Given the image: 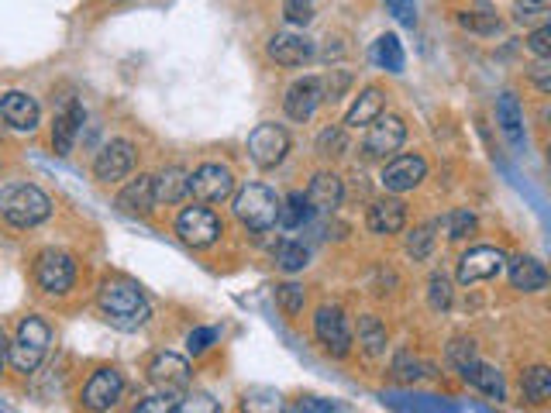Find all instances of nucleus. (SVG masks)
Segmentation results:
<instances>
[{
    "mask_svg": "<svg viewBox=\"0 0 551 413\" xmlns=\"http://www.w3.org/2000/svg\"><path fill=\"white\" fill-rule=\"evenodd\" d=\"M97 310L100 317L111 327H118V331H138V327H145L152 317L145 293L124 276H107L104 283L97 286Z\"/></svg>",
    "mask_w": 551,
    "mask_h": 413,
    "instance_id": "obj_1",
    "label": "nucleus"
},
{
    "mask_svg": "<svg viewBox=\"0 0 551 413\" xmlns=\"http://www.w3.org/2000/svg\"><path fill=\"white\" fill-rule=\"evenodd\" d=\"M0 217H4L11 228H38L42 221L52 217V200L45 190L31 183H7L0 190Z\"/></svg>",
    "mask_w": 551,
    "mask_h": 413,
    "instance_id": "obj_2",
    "label": "nucleus"
},
{
    "mask_svg": "<svg viewBox=\"0 0 551 413\" xmlns=\"http://www.w3.org/2000/svg\"><path fill=\"white\" fill-rule=\"evenodd\" d=\"M49 345H52V327L42 321V317L28 314L21 317L18 331H14L11 338V348H7V362L14 365V372H38V365L45 362V355H49Z\"/></svg>",
    "mask_w": 551,
    "mask_h": 413,
    "instance_id": "obj_3",
    "label": "nucleus"
},
{
    "mask_svg": "<svg viewBox=\"0 0 551 413\" xmlns=\"http://www.w3.org/2000/svg\"><path fill=\"white\" fill-rule=\"evenodd\" d=\"M231 210H235L242 228L269 231V228H276L279 197H276V190H269L266 183H245L242 190L235 193V200H231Z\"/></svg>",
    "mask_w": 551,
    "mask_h": 413,
    "instance_id": "obj_4",
    "label": "nucleus"
},
{
    "mask_svg": "<svg viewBox=\"0 0 551 413\" xmlns=\"http://www.w3.org/2000/svg\"><path fill=\"white\" fill-rule=\"evenodd\" d=\"M35 283L42 293L62 296L73 290L76 283V262L69 252H59V248H45L35 259Z\"/></svg>",
    "mask_w": 551,
    "mask_h": 413,
    "instance_id": "obj_5",
    "label": "nucleus"
},
{
    "mask_svg": "<svg viewBox=\"0 0 551 413\" xmlns=\"http://www.w3.org/2000/svg\"><path fill=\"white\" fill-rule=\"evenodd\" d=\"M121 396H124V376L118 369H111V365H104V369H97L83 383L80 403L90 413H111L121 403Z\"/></svg>",
    "mask_w": 551,
    "mask_h": 413,
    "instance_id": "obj_6",
    "label": "nucleus"
},
{
    "mask_svg": "<svg viewBox=\"0 0 551 413\" xmlns=\"http://www.w3.org/2000/svg\"><path fill=\"white\" fill-rule=\"evenodd\" d=\"M176 235L190 248H211L224 235V224L211 207H186L176 217Z\"/></svg>",
    "mask_w": 551,
    "mask_h": 413,
    "instance_id": "obj_7",
    "label": "nucleus"
},
{
    "mask_svg": "<svg viewBox=\"0 0 551 413\" xmlns=\"http://www.w3.org/2000/svg\"><path fill=\"white\" fill-rule=\"evenodd\" d=\"M190 193L200 204H224L235 193V173L221 162H204L190 173Z\"/></svg>",
    "mask_w": 551,
    "mask_h": 413,
    "instance_id": "obj_8",
    "label": "nucleus"
},
{
    "mask_svg": "<svg viewBox=\"0 0 551 413\" xmlns=\"http://www.w3.org/2000/svg\"><path fill=\"white\" fill-rule=\"evenodd\" d=\"M403 142H407V124H403V118H397V114H379V118L369 124L362 152H366L369 159H393L403 148Z\"/></svg>",
    "mask_w": 551,
    "mask_h": 413,
    "instance_id": "obj_9",
    "label": "nucleus"
},
{
    "mask_svg": "<svg viewBox=\"0 0 551 413\" xmlns=\"http://www.w3.org/2000/svg\"><path fill=\"white\" fill-rule=\"evenodd\" d=\"M286 152H290V135L279 124L266 121L248 135V155L259 169H276L286 159Z\"/></svg>",
    "mask_w": 551,
    "mask_h": 413,
    "instance_id": "obj_10",
    "label": "nucleus"
},
{
    "mask_svg": "<svg viewBox=\"0 0 551 413\" xmlns=\"http://www.w3.org/2000/svg\"><path fill=\"white\" fill-rule=\"evenodd\" d=\"M314 334L317 341L324 345V352L335 355V358H345L352 352V324H348V317L341 314V307H321L314 317Z\"/></svg>",
    "mask_w": 551,
    "mask_h": 413,
    "instance_id": "obj_11",
    "label": "nucleus"
},
{
    "mask_svg": "<svg viewBox=\"0 0 551 413\" xmlns=\"http://www.w3.org/2000/svg\"><path fill=\"white\" fill-rule=\"evenodd\" d=\"M428 179V162H424V155H393L390 162L383 166V176H379V183H383L386 193H407V190H417V186Z\"/></svg>",
    "mask_w": 551,
    "mask_h": 413,
    "instance_id": "obj_12",
    "label": "nucleus"
},
{
    "mask_svg": "<svg viewBox=\"0 0 551 413\" xmlns=\"http://www.w3.org/2000/svg\"><path fill=\"white\" fill-rule=\"evenodd\" d=\"M503 266H507V255L493 245H476L459 259V283L472 286V283H486V279L500 276Z\"/></svg>",
    "mask_w": 551,
    "mask_h": 413,
    "instance_id": "obj_13",
    "label": "nucleus"
},
{
    "mask_svg": "<svg viewBox=\"0 0 551 413\" xmlns=\"http://www.w3.org/2000/svg\"><path fill=\"white\" fill-rule=\"evenodd\" d=\"M131 169H135V145H131L128 138L107 142L97 152V159H93V176H97L100 183H121Z\"/></svg>",
    "mask_w": 551,
    "mask_h": 413,
    "instance_id": "obj_14",
    "label": "nucleus"
},
{
    "mask_svg": "<svg viewBox=\"0 0 551 413\" xmlns=\"http://www.w3.org/2000/svg\"><path fill=\"white\" fill-rule=\"evenodd\" d=\"M266 52H269V59L279 62V66L297 69L317 56V45L310 42L307 35H297V31H276V35L269 38Z\"/></svg>",
    "mask_w": 551,
    "mask_h": 413,
    "instance_id": "obj_15",
    "label": "nucleus"
},
{
    "mask_svg": "<svg viewBox=\"0 0 551 413\" xmlns=\"http://www.w3.org/2000/svg\"><path fill=\"white\" fill-rule=\"evenodd\" d=\"M0 121L14 131H35L38 121H42V107L25 90H7L0 97Z\"/></svg>",
    "mask_w": 551,
    "mask_h": 413,
    "instance_id": "obj_16",
    "label": "nucleus"
},
{
    "mask_svg": "<svg viewBox=\"0 0 551 413\" xmlns=\"http://www.w3.org/2000/svg\"><path fill=\"white\" fill-rule=\"evenodd\" d=\"M321 104H324L321 76H304V80L290 83V90H286V97H283V111H286V118H293V121H310Z\"/></svg>",
    "mask_w": 551,
    "mask_h": 413,
    "instance_id": "obj_17",
    "label": "nucleus"
},
{
    "mask_svg": "<svg viewBox=\"0 0 551 413\" xmlns=\"http://www.w3.org/2000/svg\"><path fill=\"white\" fill-rule=\"evenodd\" d=\"M366 228L372 235H400L407 228V204L400 197H379L366 210Z\"/></svg>",
    "mask_w": 551,
    "mask_h": 413,
    "instance_id": "obj_18",
    "label": "nucleus"
},
{
    "mask_svg": "<svg viewBox=\"0 0 551 413\" xmlns=\"http://www.w3.org/2000/svg\"><path fill=\"white\" fill-rule=\"evenodd\" d=\"M149 379L155 386L166 389V393L183 389L186 383H190V362H186L183 355H176V352H159L149 362Z\"/></svg>",
    "mask_w": 551,
    "mask_h": 413,
    "instance_id": "obj_19",
    "label": "nucleus"
},
{
    "mask_svg": "<svg viewBox=\"0 0 551 413\" xmlns=\"http://www.w3.org/2000/svg\"><path fill=\"white\" fill-rule=\"evenodd\" d=\"M507 276H510V286L521 293H541L548 286L545 262L534 259V255H514V259H507Z\"/></svg>",
    "mask_w": 551,
    "mask_h": 413,
    "instance_id": "obj_20",
    "label": "nucleus"
},
{
    "mask_svg": "<svg viewBox=\"0 0 551 413\" xmlns=\"http://www.w3.org/2000/svg\"><path fill=\"white\" fill-rule=\"evenodd\" d=\"M307 204L310 210H321V214H331L341 200H345V183H341L338 173H317L307 186Z\"/></svg>",
    "mask_w": 551,
    "mask_h": 413,
    "instance_id": "obj_21",
    "label": "nucleus"
},
{
    "mask_svg": "<svg viewBox=\"0 0 551 413\" xmlns=\"http://www.w3.org/2000/svg\"><path fill=\"white\" fill-rule=\"evenodd\" d=\"M83 107L76 104V100H66V107L56 114V121H52V148H56L59 155H69L76 145V135H80V124H83Z\"/></svg>",
    "mask_w": 551,
    "mask_h": 413,
    "instance_id": "obj_22",
    "label": "nucleus"
},
{
    "mask_svg": "<svg viewBox=\"0 0 551 413\" xmlns=\"http://www.w3.org/2000/svg\"><path fill=\"white\" fill-rule=\"evenodd\" d=\"M459 376L469 386H476L479 393L493 396V400H503V396H507V386H503L500 369H493V365L483 362V358H472V362H465L462 369H459Z\"/></svg>",
    "mask_w": 551,
    "mask_h": 413,
    "instance_id": "obj_23",
    "label": "nucleus"
},
{
    "mask_svg": "<svg viewBox=\"0 0 551 413\" xmlns=\"http://www.w3.org/2000/svg\"><path fill=\"white\" fill-rule=\"evenodd\" d=\"M152 190H155V204H180L190 193V173L183 166H166L152 176Z\"/></svg>",
    "mask_w": 551,
    "mask_h": 413,
    "instance_id": "obj_24",
    "label": "nucleus"
},
{
    "mask_svg": "<svg viewBox=\"0 0 551 413\" xmlns=\"http://www.w3.org/2000/svg\"><path fill=\"white\" fill-rule=\"evenodd\" d=\"M118 207L124 214H152L155 210V190H152V176H135L124 183V190L118 193Z\"/></svg>",
    "mask_w": 551,
    "mask_h": 413,
    "instance_id": "obj_25",
    "label": "nucleus"
},
{
    "mask_svg": "<svg viewBox=\"0 0 551 413\" xmlns=\"http://www.w3.org/2000/svg\"><path fill=\"white\" fill-rule=\"evenodd\" d=\"M383 107H386V97H383V90L379 87H366L359 93V97L352 100V107H348V114H345V128H369L372 121L383 114Z\"/></svg>",
    "mask_w": 551,
    "mask_h": 413,
    "instance_id": "obj_26",
    "label": "nucleus"
},
{
    "mask_svg": "<svg viewBox=\"0 0 551 413\" xmlns=\"http://www.w3.org/2000/svg\"><path fill=\"white\" fill-rule=\"evenodd\" d=\"M496 124H500V131L514 145L524 142V111H521V100H517V93L507 90L500 97V104H496Z\"/></svg>",
    "mask_w": 551,
    "mask_h": 413,
    "instance_id": "obj_27",
    "label": "nucleus"
},
{
    "mask_svg": "<svg viewBox=\"0 0 551 413\" xmlns=\"http://www.w3.org/2000/svg\"><path fill=\"white\" fill-rule=\"evenodd\" d=\"M242 413H286V400L279 389H269V386H252L242 393L238 400Z\"/></svg>",
    "mask_w": 551,
    "mask_h": 413,
    "instance_id": "obj_28",
    "label": "nucleus"
},
{
    "mask_svg": "<svg viewBox=\"0 0 551 413\" xmlns=\"http://www.w3.org/2000/svg\"><path fill=\"white\" fill-rule=\"evenodd\" d=\"M372 59H376L379 69H386V73H403V45L397 35H379L376 45H372Z\"/></svg>",
    "mask_w": 551,
    "mask_h": 413,
    "instance_id": "obj_29",
    "label": "nucleus"
},
{
    "mask_svg": "<svg viewBox=\"0 0 551 413\" xmlns=\"http://www.w3.org/2000/svg\"><path fill=\"white\" fill-rule=\"evenodd\" d=\"M438 224V231L445 235L448 241H462V238H469L472 231H476V214H472L469 207H455V210H448L441 221H434Z\"/></svg>",
    "mask_w": 551,
    "mask_h": 413,
    "instance_id": "obj_30",
    "label": "nucleus"
},
{
    "mask_svg": "<svg viewBox=\"0 0 551 413\" xmlns=\"http://www.w3.org/2000/svg\"><path fill=\"white\" fill-rule=\"evenodd\" d=\"M521 393L527 403H545L551 396V369L548 365H531L521 376Z\"/></svg>",
    "mask_w": 551,
    "mask_h": 413,
    "instance_id": "obj_31",
    "label": "nucleus"
},
{
    "mask_svg": "<svg viewBox=\"0 0 551 413\" xmlns=\"http://www.w3.org/2000/svg\"><path fill=\"white\" fill-rule=\"evenodd\" d=\"M307 217H310V204H307L304 193H290L286 200H279L276 224H283L286 231H297L300 224H307Z\"/></svg>",
    "mask_w": 551,
    "mask_h": 413,
    "instance_id": "obj_32",
    "label": "nucleus"
},
{
    "mask_svg": "<svg viewBox=\"0 0 551 413\" xmlns=\"http://www.w3.org/2000/svg\"><path fill=\"white\" fill-rule=\"evenodd\" d=\"M359 345L366 355H383L386 352V327L372 314L359 317Z\"/></svg>",
    "mask_w": 551,
    "mask_h": 413,
    "instance_id": "obj_33",
    "label": "nucleus"
},
{
    "mask_svg": "<svg viewBox=\"0 0 551 413\" xmlns=\"http://www.w3.org/2000/svg\"><path fill=\"white\" fill-rule=\"evenodd\" d=\"M310 262V248L304 241H279L276 248V266L283 272H300Z\"/></svg>",
    "mask_w": 551,
    "mask_h": 413,
    "instance_id": "obj_34",
    "label": "nucleus"
},
{
    "mask_svg": "<svg viewBox=\"0 0 551 413\" xmlns=\"http://www.w3.org/2000/svg\"><path fill=\"white\" fill-rule=\"evenodd\" d=\"M434 221L428 224H421L417 231H410L407 235V255L414 262H424V259H431V252H434V241H438V235H434Z\"/></svg>",
    "mask_w": 551,
    "mask_h": 413,
    "instance_id": "obj_35",
    "label": "nucleus"
},
{
    "mask_svg": "<svg viewBox=\"0 0 551 413\" xmlns=\"http://www.w3.org/2000/svg\"><path fill=\"white\" fill-rule=\"evenodd\" d=\"M548 14H551L548 0H517L514 4V21L517 25H524V28L548 25Z\"/></svg>",
    "mask_w": 551,
    "mask_h": 413,
    "instance_id": "obj_36",
    "label": "nucleus"
},
{
    "mask_svg": "<svg viewBox=\"0 0 551 413\" xmlns=\"http://www.w3.org/2000/svg\"><path fill=\"white\" fill-rule=\"evenodd\" d=\"M276 303L286 317H297L307 303V290L300 283H283V286H276Z\"/></svg>",
    "mask_w": 551,
    "mask_h": 413,
    "instance_id": "obj_37",
    "label": "nucleus"
},
{
    "mask_svg": "<svg viewBox=\"0 0 551 413\" xmlns=\"http://www.w3.org/2000/svg\"><path fill=\"white\" fill-rule=\"evenodd\" d=\"M286 413H348L341 400H328V396H300Z\"/></svg>",
    "mask_w": 551,
    "mask_h": 413,
    "instance_id": "obj_38",
    "label": "nucleus"
},
{
    "mask_svg": "<svg viewBox=\"0 0 551 413\" xmlns=\"http://www.w3.org/2000/svg\"><path fill=\"white\" fill-rule=\"evenodd\" d=\"M321 11V0H286L283 4V14L290 25H310Z\"/></svg>",
    "mask_w": 551,
    "mask_h": 413,
    "instance_id": "obj_39",
    "label": "nucleus"
},
{
    "mask_svg": "<svg viewBox=\"0 0 551 413\" xmlns=\"http://www.w3.org/2000/svg\"><path fill=\"white\" fill-rule=\"evenodd\" d=\"M428 303L434 310H448L452 307V279L445 272H434L428 283Z\"/></svg>",
    "mask_w": 551,
    "mask_h": 413,
    "instance_id": "obj_40",
    "label": "nucleus"
},
{
    "mask_svg": "<svg viewBox=\"0 0 551 413\" xmlns=\"http://www.w3.org/2000/svg\"><path fill=\"white\" fill-rule=\"evenodd\" d=\"M173 413H221V403L211 393H190L183 400H176Z\"/></svg>",
    "mask_w": 551,
    "mask_h": 413,
    "instance_id": "obj_41",
    "label": "nucleus"
},
{
    "mask_svg": "<svg viewBox=\"0 0 551 413\" xmlns=\"http://www.w3.org/2000/svg\"><path fill=\"white\" fill-rule=\"evenodd\" d=\"M421 358H417L414 352H397V358H393V372H397L400 383H417L421 379Z\"/></svg>",
    "mask_w": 551,
    "mask_h": 413,
    "instance_id": "obj_42",
    "label": "nucleus"
},
{
    "mask_svg": "<svg viewBox=\"0 0 551 413\" xmlns=\"http://www.w3.org/2000/svg\"><path fill=\"white\" fill-rule=\"evenodd\" d=\"M176 410V396L173 393H152L131 407V413H173Z\"/></svg>",
    "mask_w": 551,
    "mask_h": 413,
    "instance_id": "obj_43",
    "label": "nucleus"
},
{
    "mask_svg": "<svg viewBox=\"0 0 551 413\" xmlns=\"http://www.w3.org/2000/svg\"><path fill=\"white\" fill-rule=\"evenodd\" d=\"M472 358H479L476 341L472 338H452V345H448V362H452L455 369H462V365L472 362Z\"/></svg>",
    "mask_w": 551,
    "mask_h": 413,
    "instance_id": "obj_44",
    "label": "nucleus"
},
{
    "mask_svg": "<svg viewBox=\"0 0 551 413\" xmlns=\"http://www.w3.org/2000/svg\"><path fill=\"white\" fill-rule=\"evenodd\" d=\"M348 83H352V76L341 73V69H331V73L321 80V93H324V100H331V104H335V100L341 97V93L348 90Z\"/></svg>",
    "mask_w": 551,
    "mask_h": 413,
    "instance_id": "obj_45",
    "label": "nucleus"
},
{
    "mask_svg": "<svg viewBox=\"0 0 551 413\" xmlns=\"http://www.w3.org/2000/svg\"><path fill=\"white\" fill-rule=\"evenodd\" d=\"M214 341H217V327H197V331L186 334V348H190V355H204Z\"/></svg>",
    "mask_w": 551,
    "mask_h": 413,
    "instance_id": "obj_46",
    "label": "nucleus"
},
{
    "mask_svg": "<svg viewBox=\"0 0 551 413\" xmlns=\"http://www.w3.org/2000/svg\"><path fill=\"white\" fill-rule=\"evenodd\" d=\"M317 148H321V155H345V135H341V128H324L321 138H317Z\"/></svg>",
    "mask_w": 551,
    "mask_h": 413,
    "instance_id": "obj_47",
    "label": "nucleus"
},
{
    "mask_svg": "<svg viewBox=\"0 0 551 413\" xmlns=\"http://www.w3.org/2000/svg\"><path fill=\"white\" fill-rule=\"evenodd\" d=\"M386 7H390V14L400 21V25H407V28L417 25V4L414 0H386Z\"/></svg>",
    "mask_w": 551,
    "mask_h": 413,
    "instance_id": "obj_48",
    "label": "nucleus"
},
{
    "mask_svg": "<svg viewBox=\"0 0 551 413\" xmlns=\"http://www.w3.org/2000/svg\"><path fill=\"white\" fill-rule=\"evenodd\" d=\"M527 49H531L538 59H548V56H551V28H548V25L534 28L531 38H527Z\"/></svg>",
    "mask_w": 551,
    "mask_h": 413,
    "instance_id": "obj_49",
    "label": "nucleus"
},
{
    "mask_svg": "<svg viewBox=\"0 0 551 413\" xmlns=\"http://www.w3.org/2000/svg\"><path fill=\"white\" fill-rule=\"evenodd\" d=\"M459 25L462 28H472V31H500V21L493 18H479V14H459Z\"/></svg>",
    "mask_w": 551,
    "mask_h": 413,
    "instance_id": "obj_50",
    "label": "nucleus"
},
{
    "mask_svg": "<svg viewBox=\"0 0 551 413\" xmlns=\"http://www.w3.org/2000/svg\"><path fill=\"white\" fill-rule=\"evenodd\" d=\"M534 83H538V90L541 93H548L551 90V80H548V59H538V66H534Z\"/></svg>",
    "mask_w": 551,
    "mask_h": 413,
    "instance_id": "obj_51",
    "label": "nucleus"
},
{
    "mask_svg": "<svg viewBox=\"0 0 551 413\" xmlns=\"http://www.w3.org/2000/svg\"><path fill=\"white\" fill-rule=\"evenodd\" d=\"M7 348H11V338H7L4 327H0V376H4V365H7Z\"/></svg>",
    "mask_w": 551,
    "mask_h": 413,
    "instance_id": "obj_52",
    "label": "nucleus"
}]
</instances>
